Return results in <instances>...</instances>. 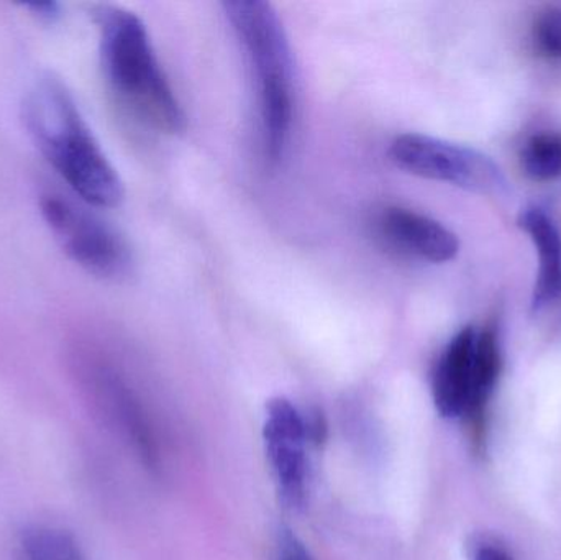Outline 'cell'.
Segmentation results:
<instances>
[{"instance_id": "1", "label": "cell", "mask_w": 561, "mask_h": 560, "mask_svg": "<svg viewBox=\"0 0 561 560\" xmlns=\"http://www.w3.org/2000/svg\"><path fill=\"white\" fill-rule=\"evenodd\" d=\"M23 117L36 147L82 201L95 207L122 203L124 184L117 171L59 79L46 76L33 84Z\"/></svg>"}, {"instance_id": "2", "label": "cell", "mask_w": 561, "mask_h": 560, "mask_svg": "<svg viewBox=\"0 0 561 560\" xmlns=\"http://www.w3.org/2000/svg\"><path fill=\"white\" fill-rule=\"evenodd\" d=\"M108 88L131 115L161 134L186 130V114L154 55L147 26L121 7L95 9Z\"/></svg>"}, {"instance_id": "3", "label": "cell", "mask_w": 561, "mask_h": 560, "mask_svg": "<svg viewBox=\"0 0 561 560\" xmlns=\"http://www.w3.org/2000/svg\"><path fill=\"white\" fill-rule=\"evenodd\" d=\"M222 7L255 71L263 147L270 163L278 164L289 147L296 111V68L289 38L272 3L230 0Z\"/></svg>"}, {"instance_id": "4", "label": "cell", "mask_w": 561, "mask_h": 560, "mask_svg": "<svg viewBox=\"0 0 561 560\" xmlns=\"http://www.w3.org/2000/svg\"><path fill=\"white\" fill-rule=\"evenodd\" d=\"M501 372L496 334L473 325L461 329L445 347L432 377V397L438 413L448 420L483 408Z\"/></svg>"}, {"instance_id": "5", "label": "cell", "mask_w": 561, "mask_h": 560, "mask_svg": "<svg viewBox=\"0 0 561 560\" xmlns=\"http://www.w3.org/2000/svg\"><path fill=\"white\" fill-rule=\"evenodd\" d=\"M389 158L405 173L473 193L501 194L507 190L506 176L490 157L428 135H399L389 147Z\"/></svg>"}, {"instance_id": "6", "label": "cell", "mask_w": 561, "mask_h": 560, "mask_svg": "<svg viewBox=\"0 0 561 560\" xmlns=\"http://www.w3.org/2000/svg\"><path fill=\"white\" fill-rule=\"evenodd\" d=\"M42 213L62 252L85 272L104 279L128 275L130 249L101 217L56 194L43 196Z\"/></svg>"}, {"instance_id": "7", "label": "cell", "mask_w": 561, "mask_h": 560, "mask_svg": "<svg viewBox=\"0 0 561 560\" xmlns=\"http://www.w3.org/2000/svg\"><path fill=\"white\" fill-rule=\"evenodd\" d=\"M317 433L319 426L307 421L286 398H276L266 407L263 427L266 456L280 500L289 508H302L306 503L309 492L307 446Z\"/></svg>"}, {"instance_id": "8", "label": "cell", "mask_w": 561, "mask_h": 560, "mask_svg": "<svg viewBox=\"0 0 561 560\" xmlns=\"http://www.w3.org/2000/svg\"><path fill=\"white\" fill-rule=\"evenodd\" d=\"M379 230L396 249L425 262H451L460 252V240L450 229L411 209L389 207L379 217Z\"/></svg>"}, {"instance_id": "9", "label": "cell", "mask_w": 561, "mask_h": 560, "mask_svg": "<svg viewBox=\"0 0 561 560\" xmlns=\"http://www.w3.org/2000/svg\"><path fill=\"white\" fill-rule=\"evenodd\" d=\"M519 226L529 233L539 252V275L534 288L533 309L540 311L561 296V236L552 217L530 207L520 214Z\"/></svg>"}, {"instance_id": "10", "label": "cell", "mask_w": 561, "mask_h": 560, "mask_svg": "<svg viewBox=\"0 0 561 560\" xmlns=\"http://www.w3.org/2000/svg\"><path fill=\"white\" fill-rule=\"evenodd\" d=\"M15 560H88L78 539L55 526H28L15 542Z\"/></svg>"}, {"instance_id": "11", "label": "cell", "mask_w": 561, "mask_h": 560, "mask_svg": "<svg viewBox=\"0 0 561 560\" xmlns=\"http://www.w3.org/2000/svg\"><path fill=\"white\" fill-rule=\"evenodd\" d=\"M520 164L530 180L547 183L561 178V132H542L524 145Z\"/></svg>"}, {"instance_id": "12", "label": "cell", "mask_w": 561, "mask_h": 560, "mask_svg": "<svg viewBox=\"0 0 561 560\" xmlns=\"http://www.w3.org/2000/svg\"><path fill=\"white\" fill-rule=\"evenodd\" d=\"M537 48L549 58L561 59V7L542 10L534 22Z\"/></svg>"}, {"instance_id": "13", "label": "cell", "mask_w": 561, "mask_h": 560, "mask_svg": "<svg viewBox=\"0 0 561 560\" xmlns=\"http://www.w3.org/2000/svg\"><path fill=\"white\" fill-rule=\"evenodd\" d=\"M276 560L316 559L310 555L309 548L289 528H280L276 536Z\"/></svg>"}, {"instance_id": "14", "label": "cell", "mask_w": 561, "mask_h": 560, "mask_svg": "<svg viewBox=\"0 0 561 560\" xmlns=\"http://www.w3.org/2000/svg\"><path fill=\"white\" fill-rule=\"evenodd\" d=\"M471 560H514L513 556L497 542L480 539L471 546Z\"/></svg>"}, {"instance_id": "15", "label": "cell", "mask_w": 561, "mask_h": 560, "mask_svg": "<svg viewBox=\"0 0 561 560\" xmlns=\"http://www.w3.org/2000/svg\"><path fill=\"white\" fill-rule=\"evenodd\" d=\"M33 10L39 12V16H45V19H51L53 15H56V5L55 3H45V5H32Z\"/></svg>"}]
</instances>
